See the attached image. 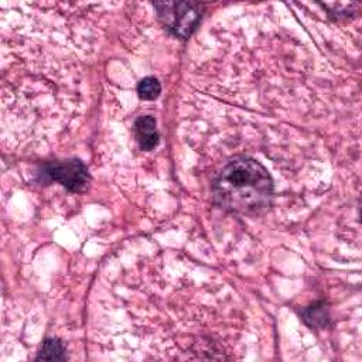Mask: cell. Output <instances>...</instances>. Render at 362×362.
Returning a JSON list of instances; mask_svg holds the SVG:
<instances>
[{
  "label": "cell",
  "instance_id": "1",
  "mask_svg": "<svg viewBox=\"0 0 362 362\" xmlns=\"http://www.w3.org/2000/svg\"><path fill=\"white\" fill-rule=\"evenodd\" d=\"M216 201L228 211L260 215L273 199V180L267 170L250 157L230 160L215 178Z\"/></svg>",
  "mask_w": 362,
  "mask_h": 362
},
{
  "label": "cell",
  "instance_id": "2",
  "mask_svg": "<svg viewBox=\"0 0 362 362\" xmlns=\"http://www.w3.org/2000/svg\"><path fill=\"white\" fill-rule=\"evenodd\" d=\"M158 20L168 33L178 38H188L198 25L202 10L191 1H161L154 3Z\"/></svg>",
  "mask_w": 362,
  "mask_h": 362
},
{
  "label": "cell",
  "instance_id": "3",
  "mask_svg": "<svg viewBox=\"0 0 362 362\" xmlns=\"http://www.w3.org/2000/svg\"><path fill=\"white\" fill-rule=\"evenodd\" d=\"M40 173L41 180L57 181L71 192L85 191L90 180L86 165L78 158L47 163L41 167Z\"/></svg>",
  "mask_w": 362,
  "mask_h": 362
},
{
  "label": "cell",
  "instance_id": "4",
  "mask_svg": "<svg viewBox=\"0 0 362 362\" xmlns=\"http://www.w3.org/2000/svg\"><path fill=\"white\" fill-rule=\"evenodd\" d=\"M134 136L141 150H153L160 140L156 130V119L151 116H140L134 122Z\"/></svg>",
  "mask_w": 362,
  "mask_h": 362
},
{
  "label": "cell",
  "instance_id": "5",
  "mask_svg": "<svg viewBox=\"0 0 362 362\" xmlns=\"http://www.w3.org/2000/svg\"><path fill=\"white\" fill-rule=\"evenodd\" d=\"M65 358V348L61 341L55 338H47L37 355L38 361H64Z\"/></svg>",
  "mask_w": 362,
  "mask_h": 362
},
{
  "label": "cell",
  "instance_id": "6",
  "mask_svg": "<svg viewBox=\"0 0 362 362\" xmlns=\"http://www.w3.org/2000/svg\"><path fill=\"white\" fill-rule=\"evenodd\" d=\"M303 317H304V320H305L311 327H315V328L325 327V325L328 324V321H329L328 311H327L324 303H315V304L310 305L308 308L304 310Z\"/></svg>",
  "mask_w": 362,
  "mask_h": 362
},
{
  "label": "cell",
  "instance_id": "7",
  "mask_svg": "<svg viewBox=\"0 0 362 362\" xmlns=\"http://www.w3.org/2000/svg\"><path fill=\"white\" fill-rule=\"evenodd\" d=\"M160 92H161V85L154 76L143 78L137 85L139 98L143 100H153L158 98Z\"/></svg>",
  "mask_w": 362,
  "mask_h": 362
}]
</instances>
